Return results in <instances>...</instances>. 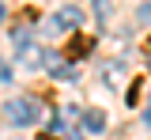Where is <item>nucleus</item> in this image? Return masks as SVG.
<instances>
[{
  "label": "nucleus",
  "instance_id": "obj_1",
  "mask_svg": "<svg viewBox=\"0 0 151 140\" xmlns=\"http://www.w3.org/2000/svg\"><path fill=\"white\" fill-rule=\"evenodd\" d=\"M4 110H8V121L19 125V129H27V125H34L42 118V102H34V99H12Z\"/></svg>",
  "mask_w": 151,
  "mask_h": 140
},
{
  "label": "nucleus",
  "instance_id": "obj_2",
  "mask_svg": "<svg viewBox=\"0 0 151 140\" xmlns=\"http://www.w3.org/2000/svg\"><path fill=\"white\" fill-rule=\"evenodd\" d=\"M79 19H83V12H79L76 4H64L53 15V30H72V27H79Z\"/></svg>",
  "mask_w": 151,
  "mask_h": 140
},
{
  "label": "nucleus",
  "instance_id": "obj_3",
  "mask_svg": "<svg viewBox=\"0 0 151 140\" xmlns=\"http://www.w3.org/2000/svg\"><path fill=\"white\" fill-rule=\"evenodd\" d=\"M45 64H49V76H53V80H79V76H76V64H64V61H57L53 53H45Z\"/></svg>",
  "mask_w": 151,
  "mask_h": 140
},
{
  "label": "nucleus",
  "instance_id": "obj_4",
  "mask_svg": "<svg viewBox=\"0 0 151 140\" xmlns=\"http://www.w3.org/2000/svg\"><path fill=\"white\" fill-rule=\"evenodd\" d=\"M64 53H68V61H76V57H87L91 53V38H83V34H76L68 45H64Z\"/></svg>",
  "mask_w": 151,
  "mask_h": 140
},
{
  "label": "nucleus",
  "instance_id": "obj_5",
  "mask_svg": "<svg viewBox=\"0 0 151 140\" xmlns=\"http://www.w3.org/2000/svg\"><path fill=\"white\" fill-rule=\"evenodd\" d=\"M83 129L102 133V129H106V114H102V110H83Z\"/></svg>",
  "mask_w": 151,
  "mask_h": 140
},
{
  "label": "nucleus",
  "instance_id": "obj_6",
  "mask_svg": "<svg viewBox=\"0 0 151 140\" xmlns=\"http://www.w3.org/2000/svg\"><path fill=\"white\" fill-rule=\"evenodd\" d=\"M94 15L106 23V15H110V4H106V0H94Z\"/></svg>",
  "mask_w": 151,
  "mask_h": 140
},
{
  "label": "nucleus",
  "instance_id": "obj_7",
  "mask_svg": "<svg viewBox=\"0 0 151 140\" xmlns=\"http://www.w3.org/2000/svg\"><path fill=\"white\" fill-rule=\"evenodd\" d=\"M136 15H140L144 23H151V0H147V4H140V12H136Z\"/></svg>",
  "mask_w": 151,
  "mask_h": 140
},
{
  "label": "nucleus",
  "instance_id": "obj_8",
  "mask_svg": "<svg viewBox=\"0 0 151 140\" xmlns=\"http://www.w3.org/2000/svg\"><path fill=\"white\" fill-rule=\"evenodd\" d=\"M8 80H12V68H8V64L0 61V83H8Z\"/></svg>",
  "mask_w": 151,
  "mask_h": 140
},
{
  "label": "nucleus",
  "instance_id": "obj_9",
  "mask_svg": "<svg viewBox=\"0 0 151 140\" xmlns=\"http://www.w3.org/2000/svg\"><path fill=\"white\" fill-rule=\"evenodd\" d=\"M144 57H147V68H151V38L144 42Z\"/></svg>",
  "mask_w": 151,
  "mask_h": 140
},
{
  "label": "nucleus",
  "instance_id": "obj_10",
  "mask_svg": "<svg viewBox=\"0 0 151 140\" xmlns=\"http://www.w3.org/2000/svg\"><path fill=\"white\" fill-rule=\"evenodd\" d=\"M4 19H8V8H4V4H0V23H4Z\"/></svg>",
  "mask_w": 151,
  "mask_h": 140
},
{
  "label": "nucleus",
  "instance_id": "obj_11",
  "mask_svg": "<svg viewBox=\"0 0 151 140\" xmlns=\"http://www.w3.org/2000/svg\"><path fill=\"white\" fill-rule=\"evenodd\" d=\"M144 121H147V125H151V106H147V110H144Z\"/></svg>",
  "mask_w": 151,
  "mask_h": 140
}]
</instances>
